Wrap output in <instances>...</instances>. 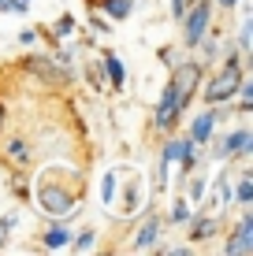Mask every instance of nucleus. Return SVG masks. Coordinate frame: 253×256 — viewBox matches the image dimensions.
<instances>
[{"mask_svg":"<svg viewBox=\"0 0 253 256\" xmlns=\"http://www.w3.org/2000/svg\"><path fill=\"white\" fill-rule=\"evenodd\" d=\"M34 204L41 208V216H52V219L75 216L82 204V186L71 190L67 182H60V171H41L34 182Z\"/></svg>","mask_w":253,"mask_h":256,"instance_id":"f257e3e1","label":"nucleus"},{"mask_svg":"<svg viewBox=\"0 0 253 256\" xmlns=\"http://www.w3.org/2000/svg\"><path fill=\"white\" fill-rule=\"evenodd\" d=\"M242 78H246V56H242V52H231V56H223V64L216 67L212 74L201 78L197 96H201L205 104H231Z\"/></svg>","mask_w":253,"mask_h":256,"instance_id":"f03ea898","label":"nucleus"},{"mask_svg":"<svg viewBox=\"0 0 253 256\" xmlns=\"http://www.w3.org/2000/svg\"><path fill=\"white\" fill-rule=\"evenodd\" d=\"M212 15H216V8H212V0H190L186 4V12H182V38H179V45L186 48V52H194L197 48V41L205 38L208 30H212Z\"/></svg>","mask_w":253,"mask_h":256,"instance_id":"7ed1b4c3","label":"nucleus"},{"mask_svg":"<svg viewBox=\"0 0 253 256\" xmlns=\"http://www.w3.org/2000/svg\"><path fill=\"white\" fill-rule=\"evenodd\" d=\"M182 116H186V108H182V100H179L175 86H171V82H164L160 100H156V108H153V116H149V130H153L156 138L175 134V126L182 122Z\"/></svg>","mask_w":253,"mask_h":256,"instance_id":"20e7f679","label":"nucleus"},{"mask_svg":"<svg viewBox=\"0 0 253 256\" xmlns=\"http://www.w3.org/2000/svg\"><path fill=\"white\" fill-rule=\"evenodd\" d=\"M26 74H34L38 82H45L52 86V90H67V86L75 82V74H71V67H64V64H56L52 56H23L19 60Z\"/></svg>","mask_w":253,"mask_h":256,"instance_id":"39448f33","label":"nucleus"},{"mask_svg":"<svg viewBox=\"0 0 253 256\" xmlns=\"http://www.w3.org/2000/svg\"><path fill=\"white\" fill-rule=\"evenodd\" d=\"M216 138V134H212ZM253 156V130L249 126H234L227 130L223 138H216V152H212V160H249Z\"/></svg>","mask_w":253,"mask_h":256,"instance_id":"423d86ee","label":"nucleus"},{"mask_svg":"<svg viewBox=\"0 0 253 256\" xmlns=\"http://www.w3.org/2000/svg\"><path fill=\"white\" fill-rule=\"evenodd\" d=\"M253 252V212H242L234 219L231 234L223 238V256H249Z\"/></svg>","mask_w":253,"mask_h":256,"instance_id":"0eeeda50","label":"nucleus"},{"mask_svg":"<svg viewBox=\"0 0 253 256\" xmlns=\"http://www.w3.org/2000/svg\"><path fill=\"white\" fill-rule=\"evenodd\" d=\"M223 112H227V104H205V112H201V116H194V122H190L186 138L194 141L197 148H201L205 141H212V134H216V122L223 119Z\"/></svg>","mask_w":253,"mask_h":256,"instance_id":"6e6552de","label":"nucleus"},{"mask_svg":"<svg viewBox=\"0 0 253 256\" xmlns=\"http://www.w3.org/2000/svg\"><path fill=\"white\" fill-rule=\"evenodd\" d=\"M160 216L156 212H145V219H142V226L134 230V238H130V249L134 252H153L156 249V242H160Z\"/></svg>","mask_w":253,"mask_h":256,"instance_id":"1a4fd4ad","label":"nucleus"},{"mask_svg":"<svg viewBox=\"0 0 253 256\" xmlns=\"http://www.w3.org/2000/svg\"><path fill=\"white\" fill-rule=\"evenodd\" d=\"M186 226H190V242H194V245L197 242H212V238L220 234V219H216L208 208H197L194 216L186 219Z\"/></svg>","mask_w":253,"mask_h":256,"instance_id":"9d476101","label":"nucleus"},{"mask_svg":"<svg viewBox=\"0 0 253 256\" xmlns=\"http://www.w3.org/2000/svg\"><path fill=\"white\" fill-rule=\"evenodd\" d=\"M0 156H4V164H8V167H15V171L30 167V160H34L30 141H26V138H8L4 145H0Z\"/></svg>","mask_w":253,"mask_h":256,"instance_id":"9b49d317","label":"nucleus"},{"mask_svg":"<svg viewBox=\"0 0 253 256\" xmlns=\"http://www.w3.org/2000/svg\"><path fill=\"white\" fill-rule=\"evenodd\" d=\"M97 67H101V74L108 78V90H112V93H119V90L127 86V67H123V60H119L112 48H104V56H101Z\"/></svg>","mask_w":253,"mask_h":256,"instance_id":"f8f14e48","label":"nucleus"},{"mask_svg":"<svg viewBox=\"0 0 253 256\" xmlns=\"http://www.w3.org/2000/svg\"><path fill=\"white\" fill-rule=\"evenodd\" d=\"M93 8L104 12V19H112V22H127L134 15V0H97Z\"/></svg>","mask_w":253,"mask_h":256,"instance_id":"ddd939ff","label":"nucleus"},{"mask_svg":"<svg viewBox=\"0 0 253 256\" xmlns=\"http://www.w3.org/2000/svg\"><path fill=\"white\" fill-rule=\"evenodd\" d=\"M67 242H71V230H67V216L60 219L56 226H49V230L41 234V245H45L49 252H60V249H67Z\"/></svg>","mask_w":253,"mask_h":256,"instance_id":"4468645a","label":"nucleus"},{"mask_svg":"<svg viewBox=\"0 0 253 256\" xmlns=\"http://www.w3.org/2000/svg\"><path fill=\"white\" fill-rule=\"evenodd\" d=\"M138 208H142V186H138V178H130L127 197H123V204H119V216H138Z\"/></svg>","mask_w":253,"mask_h":256,"instance_id":"2eb2a0df","label":"nucleus"},{"mask_svg":"<svg viewBox=\"0 0 253 256\" xmlns=\"http://www.w3.org/2000/svg\"><path fill=\"white\" fill-rule=\"evenodd\" d=\"M190 216H194V204H190L186 197H175V204H171V212H168L164 223H168V226H186Z\"/></svg>","mask_w":253,"mask_h":256,"instance_id":"dca6fc26","label":"nucleus"},{"mask_svg":"<svg viewBox=\"0 0 253 256\" xmlns=\"http://www.w3.org/2000/svg\"><path fill=\"white\" fill-rule=\"evenodd\" d=\"M186 182H190V186H186V193H182V197H186L190 200V204H201V200H205V190H208V178H201V174H186Z\"/></svg>","mask_w":253,"mask_h":256,"instance_id":"f3484780","label":"nucleus"},{"mask_svg":"<svg viewBox=\"0 0 253 256\" xmlns=\"http://www.w3.org/2000/svg\"><path fill=\"white\" fill-rule=\"evenodd\" d=\"M231 200H238L242 208H249V204H253V178H249V174H242V178L234 182V190H231Z\"/></svg>","mask_w":253,"mask_h":256,"instance_id":"a211bd4d","label":"nucleus"},{"mask_svg":"<svg viewBox=\"0 0 253 256\" xmlns=\"http://www.w3.org/2000/svg\"><path fill=\"white\" fill-rule=\"evenodd\" d=\"M45 34H52V38H60V41H67V38L75 34V15H71V12H64V15H60V19L45 30Z\"/></svg>","mask_w":253,"mask_h":256,"instance_id":"6ab92c4d","label":"nucleus"},{"mask_svg":"<svg viewBox=\"0 0 253 256\" xmlns=\"http://www.w3.org/2000/svg\"><path fill=\"white\" fill-rule=\"evenodd\" d=\"M93 245H97V230H78V234H71L67 249H75V252H90Z\"/></svg>","mask_w":253,"mask_h":256,"instance_id":"aec40b11","label":"nucleus"},{"mask_svg":"<svg viewBox=\"0 0 253 256\" xmlns=\"http://www.w3.org/2000/svg\"><path fill=\"white\" fill-rule=\"evenodd\" d=\"M249 34H253V15H242L238 34H234V45H238L242 56H249Z\"/></svg>","mask_w":253,"mask_h":256,"instance_id":"412c9836","label":"nucleus"},{"mask_svg":"<svg viewBox=\"0 0 253 256\" xmlns=\"http://www.w3.org/2000/svg\"><path fill=\"white\" fill-rule=\"evenodd\" d=\"M116 200V171H104L101 178V204H112Z\"/></svg>","mask_w":253,"mask_h":256,"instance_id":"4be33fe9","label":"nucleus"},{"mask_svg":"<svg viewBox=\"0 0 253 256\" xmlns=\"http://www.w3.org/2000/svg\"><path fill=\"white\" fill-rule=\"evenodd\" d=\"M0 12H8V15H26V12H30V4H26V0H0Z\"/></svg>","mask_w":253,"mask_h":256,"instance_id":"5701e85b","label":"nucleus"},{"mask_svg":"<svg viewBox=\"0 0 253 256\" xmlns=\"http://www.w3.org/2000/svg\"><path fill=\"white\" fill-rule=\"evenodd\" d=\"M38 38H41V30H38V26H23V30H19V45H26V48H34V45H38Z\"/></svg>","mask_w":253,"mask_h":256,"instance_id":"b1692460","label":"nucleus"},{"mask_svg":"<svg viewBox=\"0 0 253 256\" xmlns=\"http://www.w3.org/2000/svg\"><path fill=\"white\" fill-rule=\"evenodd\" d=\"M90 30L93 34H112V19H101V12L90 15Z\"/></svg>","mask_w":253,"mask_h":256,"instance_id":"393cba45","label":"nucleus"},{"mask_svg":"<svg viewBox=\"0 0 253 256\" xmlns=\"http://www.w3.org/2000/svg\"><path fill=\"white\" fill-rule=\"evenodd\" d=\"M52 60H56V64H64V67H75V52H71V48H56V56H52Z\"/></svg>","mask_w":253,"mask_h":256,"instance_id":"a878e982","label":"nucleus"},{"mask_svg":"<svg viewBox=\"0 0 253 256\" xmlns=\"http://www.w3.org/2000/svg\"><path fill=\"white\" fill-rule=\"evenodd\" d=\"M15 223H19V219H15V212H12V216H4V219H0V234L8 238V234L15 230Z\"/></svg>","mask_w":253,"mask_h":256,"instance_id":"bb28decb","label":"nucleus"},{"mask_svg":"<svg viewBox=\"0 0 253 256\" xmlns=\"http://www.w3.org/2000/svg\"><path fill=\"white\" fill-rule=\"evenodd\" d=\"M168 4H171V19H182V12H186L190 0H168Z\"/></svg>","mask_w":253,"mask_h":256,"instance_id":"cd10ccee","label":"nucleus"},{"mask_svg":"<svg viewBox=\"0 0 253 256\" xmlns=\"http://www.w3.org/2000/svg\"><path fill=\"white\" fill-rule=\"evenodd\" d=\"M156 60H160L164 67H171V64H175V48H160V52H156Z\"/></svg>","mask_w":253,"mask_h":256,"instance_id":"c85d7f7f","label":"nucleus"},{"mask_svg":"<svg viewBox=\"0 0 253 256\" xmlns=\"http://www.w3.org/2000/svg\"><path fill=\"white\" fill-rule=\"evenodd\" d=\"M242 0H212V8H220V12H231V8H238Z\"/></svg>","mask_w":253,"mask_h":256,"instance_id":"c756f323","label":"nucleus"},{"mask_svg":"<svg viewBox=\"0 0 253 256\" xmlns=\"http://www.w3.org/2000/svg\"><path fill=\"white\" fill-rule=\"evenodd\" d=\"M4 122H8V108H4V100H0V134H4Z\"/></svg>","mask_w":253,"mask_h":256,"instance_id":"7c9ffc66","label":"nucleus"},{"mask_svg":"<svg viewBox=\"0 0 253 256\" xmlns=\"http://www.w3.org/2000/svg\"><path fill=\"white\" fill-rule=\"evenodd\" d=\"M4 242H8V238H4V234H0V249H4Z\"/></svg>","mask_w":253,"mask_h":256,"instance_id":"2f4dec72","label":"nucleus"},{"mask_svg":"<svg viewBox=\"0 0 253 256\" xmlns=\"http://www.w3.org/2000/svg\"><path fill=\"white\" fill-rule=\"evenodd\" d=\"M26 4H34V0H26Z\"/></svg>","mask_w":253,"mask_h":256,"instance_id":"473e14b6","label":"nucleus"}]
</instances>
